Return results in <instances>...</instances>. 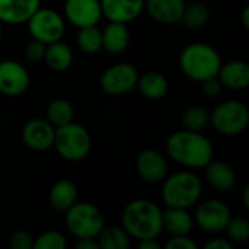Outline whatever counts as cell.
Segmentation results:
<instances>
[{
	"mask_svg": "<svg viewBox=\"0 0 249 249\" xmlns=\"http://www.w3.org/2000/svg\"><path fill=\"white\" fill-rule=\"evenodd\" d=\"M76 248L77 249H98L99 245L96 242V238H83V239H79L77 244H76Z\"/></svg>",
	"mask_w": 249,
	"mask_h": 249,
	"instance_id": "8d00e7d4",
	"label": "cell"
},
{
	"mask_svg": "<svg viewBox=\"0 0 249 249\" xmlns=\"http://www.w3.org/2000/svg\"><path fill=\"white\" fill-rule=\"evenodd\" d=\"M53 146L63 159L69 162H79L89 155L92 139L83 125L71 121L55 128Z\"/></svg>",
	"mask_w": 249,
	"mask_h": 249,
	"instance_id": "5b68a950",
	"label": "cell"
},
{
	"mask_svg": "<svg viewBox=\"0 0 249 249\" xmlns=\"http://www.w3.org/2000/svg\"><path fill=\"white\" fill-rule=\"evenodd\" d=\"M231 217V210L223 201L207 200L198 206L194 223H197V226L207 233H219L225 231Z\"/></svg>",
	"mask_w": 249,
	"mask_h": 249,
	"instance_id": "30bf717a",
	"label": "cell"
},
{
	"mask_svg": "<svg viewBox=\"0 0 249 249\" xmlns=\"http://www.w3.org/2000/svg\"><path fill=\"white\" fill-rule=\"evenodd\" d=\"M162 187V200L166 207L190 209L201 197V179L191 171H179L165 178Z\"/></svg>",
	"mask_w": 249,
	"mask_h": 249,
	"instance_id": "277c9868",
	"label": "cell"
},
{
	"mask_svg": "<svg viewBox=\"0 0 249 249\" xmlns=\"http://www.w3.org/2000/svg\"><path fill=\"white\" fill-rule=\"evenodd\" d=\"M45 48H47V44H44L38 39H32L25 47V57L32 63H38V61L44 60Z\"/></svg>",
	"mask_w": 249,
	"mask_h": 249,
	"instance_id": "d6a6232c",
	"label": "cell"
},
{
	"mask_svg": "<svg viewBox=\"0 0 249 249\" xmlns=\"http://www.w3.org/2000/svg\"><path fill=\"white\" fill-rule=\"evenodd\" d=\"M244 206H245V209L248 210L249 209V187H247V188L244 190Z\"/></svg>",
	"mask_w": 249,
	"mask_h": 249,
	"instance_id": "ab89813d",
	"label": "cell"
},
{
	"mask_svg": "<svg viewBox=\"0 0 249 249\" xmlns=\"http://www.w3.org/2000/svg\"><path fill=\"white\" fill-rule=\"evenodd\" d=\"M217 77L223 86L232 90H244L249 86V66L244 60H232L222 63Z\"/></svg>",
	"mask_w": 249,
	"mask_h": 249,
	"instance_id": "ac0fdd59",
	"label": "cell"
},
{
	"mask_svg": "<svg viewBox=\"0 0 249 249\" xmlns=\"http://www.w3.org/2000/svg\"><path fill=\"white\" fill-rule=\"evenodd\" d=\"M55 127L44 118H32L25 123L22 128V140L23 143L36 152H44L53 147L54 144Z\"/></svg>",
	"mask_w": 249,
	"mask_h": 249,
	"instance_id": "7c38bea8",
	"label": "cell"
},
{
	"mask_svg": "<svg viewBox=\"0 0 249 249\" xmlns=\"http://www.w3.org/2000/svg\"><path fill=\"white\" fill-rule=\"evenodd\" d=\"M206 249H232L233 245L229 239H223V238H216L212 239L206 244Z\"/></svg>",
	"mask_w": 249,
	"mask_h": 249,
	"instance_id": "d590c367",
	"label": "cell"
},
{
	"mask_svg": "<svg viewBox=\"0 0 249 249\" xmlns=\"http://www.w3.org/2000/svg\"><path fill=\"white\" fill-rule=\"evenodd\" d=\"M166 152L177 163L200 169L213 159V144L200 131L179 130L169 136L166 142Z\"/></svg>",
	"mask_w": 249,
	"mask_h": 249,
	"instance_id": "6da1fadb",
	"label": "cell"
},
{
	"mask_svg": "<svg viewBox=\"0 0 249 249\" xmlns=\"http://www.w3.org/2000/svg\"><path fill=\"white\" fill-rule=\"evenodd\" d=\"M44 61L51 70L64 71L73 63V51L67 44L61 42V41L51 42L45 48Z\"/></svg>",
	"mask_w": 249,
	"mask_h": 249,
	"instance_id": "cb8c5ba5",
	"label": "cell"
},
{
	"mask_svg": "<svg viewBox=\"0 0 249 249\" xmlns=\"http://www.w3.org/2000/svg\"><path fill=\"white\" fill-rule=\"evenodd\" d=\"M66 226L69 232L77 238H96L105 226V219L101 210L92 203H74L66 212Z\"/></svg>",
	"mask_w": 249,
	"mask_h": 249,
	"instance_id": "8992f818",
	"label": "cell"
},
{
	"mask_svg": "<svg viewBox=\"0 0 249 249\" xmlns=\"http://www.w3.org/2000/svg\"><path fill=\"white\" fill-rule=\"evenodd\" d=\"M31 85V76L22 63L15 60L0 61V93L6 96L23 95Z\"/></svg>",
	"mask_w": 249,
	"mask_h": 249,
	"instance_id": "8fae6325",
	"label": "cell"
},
{
	"mask_svg": "<svg viewBox=\"0 0 249 249\" xmlns=\"http://www.w3.org/2000/svg\"><path fill=\"white\" fill-rule=\"evenodd\" d=\"M96 242L102 249H127L130 235L118 226H104L96 236Z\"/></svg>",
	"mask_w": 249,
	"mask_h": 249,
	"instance_id": "d4e9b609",
	"label": "cell"
},
{
	"mask_svg": "<svg viewBox=\"0 0 249 249\" xmlns=\"http://www.w3.org/2000/svg\"><path fill=\"white\" fill-rule=\"evenodd\" d=\"M136 169L143 181L149 184H159L168 175V162L160 152L144 149L137 155Z\"/></svg>",
	"mask_w": 249,
	"mask_h": 249,
	"instance_id": "4fadbf2b",
	"label": "cell"
},
{
	"mask_svg": "<svg viewBox=\"0 0 249 249\" xmlns=\"http://www.w3.org/2000/svg\"><path fill=\"white\" fill-rule=\"evenodd\" d=\"M242 25L245 29H249V6L244 7V12H242Z\"/></svg>",
	"mask_w": 249,
	"mask_h": 249,
	"instance_id": "f35d334b",
	"label": "cell"
},
{
	"mask_svg": "<svg viewBox=\"0 0 249 249\" xmlns=\"http://www.w3.org/2000/svg\"><path fill=\"white\" fill-rule=\"evenodd\" d=\"M210 123L222 136H238L248 128V107L241 101H225L213 109L210 114Z\"/></svg>",
	"mask_w": 249,
	"mask_h": 249,
	"instance_id": "52a82bcc",
	"label": "cell"
},
{
	"mask_svg": "<svg viewBox=\"0 0 249 249\" xmlns=\"http://www.w3.org/2000/svg\"><path fill=\"white\" fill-rule=\"evenodd\" d=\"M136 88L140 90V93L150 99V101H159L165 98V95L169 90V82L168 79L159 73V71H147L144 74H139Z\"/></svg>",
	"mask_w": 249,
	"mask_h": 249,
	"instance_id": "603a6c76",
	"label": "cell"
},
{
	"mask_svg": "<svg viewBox=\"0 0 249 249\" xmlns=\"http://www.w3.org/2000/svg\"><path fill=\"white\" fill-rule=\"evenodd\" d=\"M225 231L228 232L231 242L244 244L249 239V222L244 217H231Z\"/></svg>",
	"mask_w": 249,
	"mask_h": 249,
	"instance_id": "f546056e",
	"label": "cell"
},
{
	"mask_svg": "<svg viewBox=\"0 0 249 249\" xmlns=\"http://www.w3.org/2000/svg\"><path fill=\"white\" fill-rule=\"evenodd\" d=\"M77 45L85 54L93 55L99 53L102 50V31L98 29L96 25L79 28Z\"/></svg>",
	"mask_w": 249,
	"mask_h": 249,
	"instance_id": "83f0119b",
	"label": "cell"
},
{
	"mask_svg": "<svg viewBox=\"0 0 249 249\" xmlns=\"http://www.w3.org/2000/svg\"><path fill=\"white\" fill-rule=\"evenodd\" d=\"M26 23L31 36L47 45L60 41L66 31L63 16L53 9H36Z\"/></svg>",
	"mask_w": 249,
	"mask_h": 249,
	"instance_id": "ba28073f",
	"label": "cell"
},
{
	"mask_svg": "<svg viewBox=\"0 0 249 249\" xmlns=\"http://www.w3.org/2000/svg\"><path fill=\"white\" fill-rule=\"evenodd\" d=\"M166 249H197V244L188 238V235H175L168 239L165 244Z\"/></svg>",
	"mask_w": 249,
	"mask_h": 249,
	"instance_id": "836d02e7",
	"label": "cell"
},
{
	"mask_svg": "<svg viewBox=\"0 0 249 249\" xmlns=\"http://www.w3.org/2000/svg\"><path fill=\"white\" fill-rule=\"evenodd\" d=\"M130 44V32L127 23L109 22L102 31V48L109 54H121Z\"/></svg>",
	"mask_w": 249,
	"mask_h": 249,
	"instance_id": "ffe728a7",
	"label": "cell"
},
{
	"mask_svg": "<svg viewBox=\"0 0 249 249\" xmlns=\"http://www.w3.org/2000/svg\"><path fill=\"white\" fill-rule=\"evenodd\" d=\"M201 85H203V92H204L209 98H216V96H219V95L222 93L223 88H225V86L222 85V82L219 80L217 76L210 77V79L201 82Z\"/></svg>",
	"mask_w": 249,
	"mask_h": 249,
	"instance_id": "e575fe53",
	"label": "cell"
},
{
	"mask_svg": "<svg viewBox=\"0 0 249 249\" xmlns=\"http://www.w3.org/2000/svg\"><path fill=\"white\" fill-rule=\"evenodd\" d=\"M139 249H160V244L155 239H144V241H139Z\"/></svg>",
	"mask_w": 249,
	"mask_h": 249,
	"instance_id": "74e56055",
	"label": "cell"
},
{
	"mask_svg": "<svg viewBox=\"0 0 249 249\" xmlns=\"http://www.w3.org/2000/svg\"><path fill=\"white\" fill-rule=\"evenodd\" d=\"M162 223L163 231L171 233V236L188 235L194 228V219L187 209L177 207H168L165 212H162Z\"/></svg>",
	"mask_w": 249,
	"mask_h": 249,
	"instance_id": "7402d4cb",
	"label": "cell"
},
{
	"mask_svg": "<svg viewBox=\"0 0 249 249\" xmlns=\"http://www.w3.org/2000/svg\"><path fill=\"white\" fill-rule=\"evenodd\" d=\"M179 66L188 79L201 83L217 76V71L222 66V57L212 45L196 42L187 45L181 51Z\"/></svg>",
	"mask_w": 249,
	"mask_h": 249,
	"instance_id": "3957f363",
	"label": "cell"
},
{
	"mask_svg": "<svg viewBox=\"0 0 249 249\" xmlns=\"http://www.w3.org/2000/svg\"><path fill=\"white\" fill-rule=\"evenodd\" d=\"M1 38H3V25L0 22V41H1Z\"/></svg>",
	"mask_w": 249,
	"mask_h": 249,
	"instance_id": "60d3db41",
	"label": "cell"
},
{
	"mask_svg": "<svg viewBox=\"0 0 249 249\" xmlns=\"http://www.w3.org/2000/svg\"><path fill=\"white\" fill-rule=\"evenodd\" d=\"M210 123V114L206 108L194 105L184 111L182 114V125L185 130L201 131Z\"/></svg>",
	"mask_w": 249,
	"mask_h": 249,
	"instance_id": "f1b7e54d",
	"label": "cell"
},
{
	"mask_svg": "<svg viewBox=\"0 0 249 249\" xmlns=\"http://www.w3.org/2000/svg\"><path fill=\"white\" fill-rule=\"evenodd\" d=\"M67 241L57 231H47L38 238H34V249H66Z\"/></svg>",
	"mask_w": 249,
	"mask_h": 249,
	"instance_id": "4dcf8cb0",
	"label": "cell"
},
{
	"mask_svg": "<svg viewBox=\"0 0 249 249\" xmlns=\"http://www.w3.org/2000/svg\"><path fill=\"white\" fill-rule=\"evenodd\" d=\"M121 219L125 232L137 241L155 239L163 232L162 210L152 200L137 198L130 201Z\"/></svg>",
	"mask_w": 249,
	"mask_h": 249,
	"instance_id": "7a4b0ae2",
	"label": "cell"
},
{
	"mask_svg": "<svg viewBox=\"0 0 249 249\" xmlns=\"http://www.w3.org/2000/svg\"><path fill=\"white\" fill-rule=\"evenodd\" d=\"M12 249H34V238L26 231H16L9 238Z\"/></svg>",
	"mask_w": 249,
	"mask_h": 249,
	"instance_id": "1f68e13d",
	"label": "cell"
},
{
	"mask_svg": "<svg viewBox=\"0 0 249 249\" xmlns=\"http://www.w3.org/2000/svg\"><path fill=\"white\" fill-rule=\"evenodd\" d=\"M210 19V10L206 3L203 1H194L191 4L185 3L181 22L188 29H200L203 28Z\"/></svg>",
	"mask_w": 249,
	"mask_h": 249,
	"instance_id": "484cf974",
	"label": "cell"
},
{
	"mask_svg": "<svg viewBox=\"0 0 249 249\" xmlns=\"http://www.w3.org/2000/svg\"><path fill=\"white\" fill-rule=\"evenodd\" d=\"M50 206L61 213H66L77 201V187L70 179H58L48 193Z\"/></svg>",
	"mask_w": 249,
	"mask_h": 249,
	"instance_id": "44dd1931",
	"label": "cell"
},
{
	"mask_svg": "<svg viewBox=\"0 0 249 249\" xmlns=\"http://www.w3.org/2000/svg\"><path fill=\"white\" fill-rule=\"evenodd\" d=\"M204 168H206V178L214 190L229 191L235 187L236 174L229 163L212 159Z\"/></svg>",
	"mask_w": 249,
	"mask_h": 249,
	"instance_id": "d6986e66",
	"label": "cell"
},
{
	"mask_svg": "<svg viewBox=\"0 0 249 249\" xmlns=\"http://www.w3.org/2000/svg\"><path fill=\"white\" fill-rule=\"evenodd\" d=\"M64 16L77 28L98 25L102 19L101 3L99 0H66Z\"/></svg>",
	"mask_w": 249,
	"mask_h": 249,
	"instance_id": "5bb4252c",
	"label": "cell"
},
{
	"mask_svg": "<svg viewBox=\"0 0 249 249\" xmlns=\"http://www.w3.org/2000/svg\"><path fill=\"white\" fill-rule=\"evenodd\" d=\"M185 0H144V9L149 16L163 25L181 22Z\"/></svg>",
	"mask_w": 249,
	"mask_h": 249,
	"instance_id": "2e32d148",
	"label": "cell"
},
{
	"mask_svg": "<svg viewBox=\"0 0 249 249\" xmlns=\"http://www.w3.org/2000/svg\"><path fill=\"white\" fill-rule=\"evenodd\" d=\"M74 118V109L73 105L63 98L54 99L47 107V120L57 128L64 124L71 123Z\"/></svg>",
	"mask_w": 249,
	"mask_h": 249,
	"instance_id": "4316f807",
	"label": "cell"
},
{
	"mask_svg": "<svg viewBox=\"0 0 249 249\" xmlns=\"http://www.w3.org/2000/svg\"><path fill=\"white\" fill-rule=\"evenodd\" d=\"M39 7L41 0H0V22L9 25L26 23Z\"/></svg>",
	"mask_w": 249,
	"mask_h": 249,
	"instance_id": "e0dca14e",
	"label": "cell"
},
{
	"mask_svg": "<svg viewBox=\"0 0 249 249\" xmlns=\"http://www.w3.org/2000/svg\"><path fill=\"white\" fill-rule=\"evenodd\" d=\"M139 71L130 63H118L108 67L99 79L101 89L108 95H123L133 90L137 85Z\"/></svg>",
	"mask_w": 249,
	"mask_h": 249,
	"instance_id": "9c48e42d",
	"label": "cell"
},
{
	"mask_svg": "<svg viewBox=\"0 0 249 249\" xmlns=\"http://www.w3.org/2000/svg\"><path fill=\"white\" fill-rule=\"evenodd\" d=\"M99 3L102 16L109 22H133L144 9V0H99Z\"/></svg>",
	"mask_w": 249,
	"mask_h": 249,
	"instance_id": "9a60e30c",
	"label": "cell"
}]
</instances>
